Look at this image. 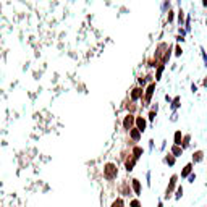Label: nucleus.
I'll list each match as a JSON object with an SVG mask.
<instances>
[{"label":"nucleus","mask_w":207,"mask_h":207,"mask_svg":"<svg viewBox=\"0 0 207 207\" xmlns=\"http://www.w3.org/2000/svg\"><path fill=\"white\" fill-rule=\"evenodd\" d=\"M104 176L107 178V180H115V178L118 176V167H117V163L107 162L105 165H104Z\"/></svg>","instance_id":"obj_1"},{"label":"nucleus","mask_w":207,"mask_h":207,"mask_svg":"<svg viewBox=\"0 0 207 207\" xmlns=\"http://www.w3.org/2000/svg\"><path fill=\"white\" fill-rule=\"evenodd\" d=\"M168 49H170V45L167 44V42H160V44L157 45V49H155V55H154L155 62H157V60H160V65H162V62H163V58H165V55H167V52H168Z\"/></svg>","instance_id":"obj_2"},{"label":"nucleus","mask_w":207,"mask_h":207,"mask_svg":"<svg viewBox=\"0 0 207 207\" xmlns=\"http://www.w3.org/2000/svg\"><path fill=\"white\" fill-rule=\"evenodd\" d=\"M134 125H136V117L133 115V113H128V115H125V118H123V128L126 131H131L133 128H134Z\"/></svg>","instance_id":"obj_3"},{"label":"nucleus","mask_w":207,"mask_h":207,"mask_svg":"<svg viewBox=\"0 0 207 207\" xmlns=\"http://www.w3.org/2000/svg\"><path fill=\"white\" fill-rule=\"evenodd\" d=\"M176 180H178V176H176V175H173L172 178H170L168 186H167V189H165V199H168L170 196L173 194V191H175V188H176Z\"/></svg>","instance_id":"obj_4"},{"label":"nucleus","mask_w":207,"mask_h":207,"mask_svg":"<svg viewBox=\"0 0 207 207\" xmlns=\"http://www.w3.org/2000/svg\"><path fill=\"white\" fill-rule=\"evenodd\" d=\"M154 91H155V83H151V84H149V86L146 88V91H144V102H146V104L151 102Z\"/></svg>","instance_id":"obj_5"},{"label":"nucleus","mask_w":207,"mask_h":207,"mask_svg":"<svg viewBox=\"0 0 207 207\" xmlns=\"http://www.w3.org/2000/svg\"><path fill=\"white\" fill-rule=\"evenodd\" d=\"M142 96H144V89H142V88H134L131 91V101L133 102H136V101H139V99H142Z\"/></svg>","instance_id":"obj_6"},{"label":"nucleus","mask_w":207,"mask_h":207,"mask_svg":"<svg viewBox=\"0 0 207 207\" xmlns=\"http://www.w3.org/2000/svg\"><path fill=\"white\" fill-rule=\"evenodd\" d=\"M136 128L141 133H144L146 128H147V120L144 117H136Z\"/></svg>","instance_id":"obj_7"},{"label":"nucleus","mask_w":207,"mask_h":207,"mask_svg":"<svg viewBox=\"0 0 207 207\" xmlns=\"http://www.w3.org/2000/svg\"><path fill=\"white\" fill-rule=\"evenodd\" d=\"M136 162H138V159L131 154V155L126 159V162H125V168L128 170V172H131V170L134 168V165H136Z\"/></svg>","instance_id":"obj_8"},{"label":"nucleus","mask_w":207,"mask_h":207,"mask_svg":"<svg viewBox=\"0 0 207 207\" xmlns=\"http://www.w3.org/2000/svg\"><path fill=\"white\" fill-rule=\"evenodd\" d=\"M131 184H133L134 194H136V196H139V194H141V181L138 180V178H134V180H131Z\"/></svg>","instance_id":"obj_9"},{"label":"nucleus","mask_w":207,"mask_h":207,"mask_svg":"<svg viewBox=\"0 0 207 207\" xmlns=\"http://www.w3.org/2000/svg\"><path fill=\"white\" fill-rule=\"evenodd\" d=\"M181 142H183V134H181V131H180V130H178V131H175L173 144H175V146H181Z\"/></svg>","instance_id":"obj_10"},{"label":"nucleus","mask_w":207,"mask_h":207,"mask_svg":"<svg viewBox=\"0 0 207 207\" xmlns=\"http://www.w3.org/2000/svg\"><path fill=\"white\" fill-rule=\"evenodd\" d=\"M130 138H131L133 141H139V139H141V131L138 130L136 126H134L133 130L130 131Z\"/></svg>","instance_id":"obj_11"},{"label":"nucleus","mask_w":207,"mask_h":207,"mask_svg":"<svg viewBox=\"0 0 207 207\" xmlns=\"http://www.w3.org/2000/svg\"><path fill=\"white\" fill-rule=\"evenodd\" d=\"M170 154H172L173 157H180L181 154H183V147L181 146H172V151H170Z\"/></svg>","instance_id":"obj_12"},{"label":"nucleus","mask_w":207,"mask_h":207,"mask_svg":"<svg viewBox=\"0 0 207 207\" xmlns=\"http://www.w3.org/2000/svg\"><path fill=\"white\" fill-rule=\"evenodd\" d=\"M202 159H204V152L202 151H196L194 154H192V162H194V163L202 162Z\"/></svg>","instance_id":"obj_13"},{"label":"nucleus","mask_w":207,"mask_h":207,"mask_svg":"<svg viewBox=\"0 0 207 207\" xmlns=\"http://www.w3.org/2000/svg\"><path fill=\"white\" fill-rule=\"evenodd\" d=\"M191 172H192V163H188V165L183 168V172H181V178H188L191 175Z\"/></svg>","instance_id":"obj_14"},{"label":"nucleus","mask_w":207,"mask_h":207,"mask_svg":"<svg viewBox=\"0 0 207 207\" xmlns=\"http://www.w3.org/2000/svg\"><path fill=\"white\" fill-rule=\"evenodd\" d=\"M142 152H144V151H142V147H141V146H134V147H133V152H131V154H133L134 157H136V159H139V157L142 155Z\"/></svg>","instance_id":"obj_15"},{"label":"nucleus","mask_w":207,"mask_h":207,"mask_svg":"<svg viewBox=\"0 0 207 207\" xmlns=\"http://www.w3.org/2000/svg\"><path fill=\"white\" fill-rule=\"evenodd\" d=\"M163 68H165V65H159V68H157L155 71V81H159L162 78V73H163Z\"/></svg>","instance_id":"obj_16"},{"label":"nucleus","mask_w":207,"mask_h":207,"mask_svg":"<svg viewBox=\"0 0 207 207\" xmlns=\"http://www.w3.org/2000/svg\"><path fill=\"white\" fill-rule=\"evenodd\" d=\"M165 163H168L170 167H173V165H175V157H173L172 154H167V155H165Z\"/></svg>","instance_id":"obj_17"},{"label":"nucleus","mask_w":207,"mask_h":207,"mask_svg":"<svg viewBox=\"0 0 207 207\" xmlns=\"http://www.w3.org/2000/svg\"><path fill=\"white\" fill-rule=\"evenodd\" d=\"M112 207H125V202H123V199H121V197H117L115 201L112 202Z\"/></svg>","instance_id":"obj_18"},{"label":"nucleus","mask_w":207,"mask_h":207,"mask_svg":"<svg viewBox=\"0 0 207 207\" xmlns=\"http://www.w3.org/2000/svg\"><path fill=\"white\" fill-rule=\"evenodd\" d=\"M189 139H191V136H189V134H186V136L183 138V142H181V147H183V149L189 146Z\"/></svg>","instance_id":"obj_19"},{"label":"nucleus","mask_w":207,"mask_h":207,"mask_svg":"<svg viewBox=\"0 0 207 207\" xmlns=\"http://www.w3.org/2000/svg\"><path fill=\"white\" fill-rule=\"evenodd\" d=\"M180 107V97H175L172 101V109H178Z\"/></svg>","instance_id":"obj_20"},{"label":"nucleus","mask_w":207,"mask_h":207,"mask_svg":"<svg viewBox=\"0 0 207 207\" xmlns=\"http://www.w3.org/2000/svg\"><path fill=\"white\" fill-rule=\"evenodd\" d=\"M130 207H141V202H139V199H133V201L130 202Z\"/></svg>","instance_id":"obj_21"},{"label":"nucleus","mask_w":207,"mask_h":207,"mask_svg":"<svg viewBox=\"0 0 207 207\" xmlns=\"http://www.w3.org/2000/svg\"><path fill=\"white\" fill-rule=\"evenodd\" d=\"M181 196H183V188H181V186H178V188H176V194H175V197H176V199H180Z\"/></svg>","instance_id":"obj_22"},{"label":"nucleus","mask_w":207,"mask_h":207,"mask_svg":"<svg viewBox=\"0 0 207 207\" xmlns=\"http://www.w3.org/2000/svg\"><path fill=\"white\" fill-rule=\"evenodd\" d=\"M183 19H184V13H183V10H180L178 11V21H180V24L183 23Z\"/></svg>","instance_id":"obj_23"},{"label":"nucleus","mask_w":207,"mask_h":207,"mask_svg":"<svg viewBox=\"0 0 207 207\" xmlns=\"http://www.w3.org/2000/svg\"><path fill=\"white\" fill-rule=\"evenodd\" d=\"M155 113H157V112L151 109V112H149V120H151V121H154V120H155Z\"/></svg>","instance_id":"obj_24"},{"label":"nucleus","mask_w":207,"mask_h":207,"mask_svg":"<svg viewBox=\"0 0 207 207\" xmlns=\"http://www.w3.org/2000/svg\"><path fill=\"white\" fill-rule=\"evenodd\" d=\"M181 54H183V50H181V47H180V45H176V49H175V55H176V57H180Z\"/></svg>","instance_id":"obj_25"},{"label":"nucleus","mask_w":207,"mask_h":207,"mask_svg":"<svg viewBox=\"0 0 207 207\" xmlns=\"http://www.w3.org/2000/svg\"><path fill=\"white\" fill-rule=\"evenodd\" d=\"M201 55H202L204 63H205V67H207V55H205V52H204V47H201Z\"/></svg>","instance_id":"obj_26"},{"label":"nucleus","mask_w":207,"mask_h":207,"mask_svg":"<svg viewBox=\"0 0 207 207\" xmlns=\"http://www.w3.org/2000/svg\"><path fill=\"white\" fill-rule=\"evenodd\" d=\"M121 191H123V194H130V191H128V184H126V183L123 184V188H121Z\"/></svg>","instance_id":"obj_27"},{"label":"nucleus","mask_w":207,"mask_h":207,"mask_svg":"<svg viewBox=\"0 0 207 207\" xmlns=\"http://www.w3.org/2000/svg\"><path fill=\"white\" fill-rule=\"evenodd\" d=\"M188 180H189V183H194V180H196V175H194V173H191V175L188 176Z\"/></svg>","instance_id":"obj_28"},{"label":"nucleus","mask_w":207,"mask_h":207,"mask_svg":"<svg viewBox=\"0 0 207 207\" xmlns=\"http://www.w3.org/2000/svg\"><path fill=\"white\" fill-rule=\"evenodd\" d=\"M134 109H136V105H134V104H130V105H128V110H130V113L134 112Z\"/></svg>","instance_id":"obj_29"},{"label":"nucleus","mask_w":207,"mask_h":207,"mask_svg":"<svg viewBox=\"0 0 207 207\" xmlns=\"http://www.w3.org/2000/svg\"><path fill=\"white\" fill-rule=\"evenodd\" d=\"M168 21H173V11H168Z\"/></svg>","instance_id":"obj_30"},{"label":"nucleus","mask_w":207,"mask_h":207,"mask_svg":"<svg viewBox=\"0 0 207 207\" xmlns=\"http://www.w3.org/2000/svg\"><path fill=\"white\" fill-rule=\"evenodd\" d=\"M157 207H163V205H162V202H159V205H157Z\"/></svg>","instance_id":"obj_31"},{"label":"nucleus","mask_w":207,"mask_h":207,"mask_svg":"<svg viewBox=\"0 0 207 207\" xmlns=\"http://www.w3.org/2000/svg\"><path fill=\"white\" fill-rule=\"evenodd\" d=\"M204 5H205V6H207V0H205V2H204Z\"/></svg>","instance_id":"obj_32"},{"label":"nucleus","mask_w":207,"mask_h":207,"mask_svg":"<svg viewBox=\"0 0 207 207\" xmlns=\"http://www.w3.org/2000/svg\"><path fill=\"white\" fill-rule=\"evenodd\" d=\"M205 24H207V21H205Z\"/></svg>","instance_id":"obj_33"}]
</instances>
